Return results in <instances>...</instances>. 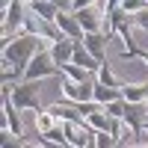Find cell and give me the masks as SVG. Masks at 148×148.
<instances>
[{
    "mask_svg": "<svg viewBox=\"0 0 148 148\" xmlns=\"http://www.w3.org/2000/svg\"><path fill=\"white\" fill-rule=\"evenodd\" d=\"M47 47H51V39H47V36H39V33H18V36H12V39H3V45H0L3 68H12L24 80V71H27L30 59L39 51H47Z\"/></svg>",
    "mask_w": 148,
    "mask_h": 148,
    "instance_id": "cell-1",
    "label": "cell"
},
{
    "mask_svg": "<svg viewBox=\"0 0 148 148\" xmlns=\"http://www.w3.org/2000/svg\"><path fill=\"white\" fill-rule=\"evenodd\" d=\"M42 80H18L12 83V104L18 110H42Z\"/></svg>",
    "mask_w": 148,
    "mask_h": 148,
    "instance_id": "cell-2",
    "label": "cell"
},
{
    "mask_svg": "<svg viewBox=\"0 0 148 148\" xmlns=\"http://www.w3.org/2000/svg\"><path fill=\"white\" fill-rule=\"evenodd\" d=\"M27 0H12V3L3 9V39H12L24 30V21H27Z\"/></svg>",
    "mask_w": 148,
    "mask_h": 148,
    "instance_id": "cell-3",
    "label": "cell"
},
{
    "mask_svg": "<svg viewBox=\"0 0 148 148\" xmlns=\"http://www.w3.org/2000/svg\"><path fill=\"white\" fill-rule=\"evenodd\" d=\"M56 74H62V71H59V65L53 62L51 51H39L30 59L27 71H24V80H45V77H56Z\"/></svg>",
    "mask_w": 148,
    "mask_h": 148,
    "instance_id": "cell-4",
    "label": "cell"
},
{
    "mask_svg": "<svg viewBox=\"0 0 148 148\" xmlns=\"http://www.w3.org/2000/svg\"><path fill=\"white\" fill-rule=\"evenodd\" d=\"M59 86H62V98L71 104H80V101H95V80L89 83H77L65 77V74H59Z\"/></svg>",
    "mask_w": 148,
    "mask_h": 148,
    "instance_id": "cell-5",
    "label": "cell"
},
{
    "mask_svg": "<svg viewBox=\"0 0 148 148\" xmlns=\"http://www.w3.org/2000/svg\"><path fill=\"white\" fill-rule=\"evenodd\" d=\"M56 27L62 30V36H68V39H74V42H80L83 36H86L83 24L77 21V15H74L71 9H59V15H56Z\"/></svg>",
    "mask_w": 148,
    "mask_h": 148,
    "instance_id": "cell-6",
    "label": "cell"
},
{
    "mask_svg": "<svg viewBox=\"0 0 148 148\" xmlns=\"http://www.w3.org/2000/svg\"><path fill=\"white\" fill-rule=\"evenodd\" d=\"M107 42H110V36L104 30H98V33H86L83 36V45L92 51L95 59H101V62H107Z\"/></svg>",
    "mask_w": 148,
    "mask_h": 148,
    "instance_id": "cell-7",
    "label": "cell"
},
{
    "mask_svg": "<svg viewBox=\"0 0 148 148\" xmlns=\"http://www.w3.org/2000/svg\"><path fill=\"white\" fill-rule=\"evenodd\" d=\"M71 62H77V65L89 68V71H95V74L101 71V65H104L101 59H95V56H92V51L83 45V39H80V42H74V56H71Z\"/></svg>",
    "mask_w": 148,
    "mask_h": 148,
    "instance_id": "cell-8",
    "label": "cell"
},
{
    "mask_svg": "<svg viewBox=\"0 0 148 148\" xmlns=\"http://www.w3.org/2000/svg\"><path fill=\"white\" fill-rule=\"evenodd\" d=\"M51 56H53V62L56 65H62V62H71V56H74V39H68V36H62V39H56L51 42Z\"/></svg>",
    "mask_w": 148,
    "mask_h": 148,
    "instance_id": "cell-9",
    "label": "cell"
},
{
    "mask_svg": "<svg viewBox=\"0 0 148 148\" xmlns=\"http://www.w3.org/2000/svg\"><path fill=\"white\" fill-rule=\"evenodd\" d=\"M119 98H125V92H121V86H107L101 80H95V101L107 107L110 101H119Z\"/></svg>",
    "mask_w": 148,
    "mask_h": 148,
    "instance_id": "cell-10",
    "label": "cell"
},
{
    "mask_svg": "<svg viewBox=\"0 0 148 148\" xmlns=\"http://www.w3.org/2000/svg\"><path fill=\"white\" fill-rule=\"evenodd\" d=\"M127 104H148V83H121Z\"/></svg>",
    "mask_w": 148,
    "mask_h": 148,
    "instance_id": "cell-11",
    "label": "cell"
},
{
    "mask_svg": "<svg viewBox=\"0 0 148 148\" xmlns=\"http://www.w3.org/2000/svg\"><path fill=\"white\" fill-rule=\"evenodd\" d=\"M86 121H89L95 130H110V127H113V116H110L104 107L95 110V113H89V116H86Z\"/></svg>",
    "mask_w": 148,
    "mask_h": 148,
    "instance_id": "cell-12",
    "label": "cell"
},
{
    "mask_svg": "<svg viewBox=\"0 0 148 148\" xmlns=\"http://www.w3.org/2000/svg\"><path fill=\"white\" fill-rule=\"evenodd\" d=\"M95 145L98 148H113L116 145V136L110 130H95Z\"/></svg>",
    "mask_w": 148,
    "mask_h": 148,
    "instance_id": "cell-13",
    "label": "cell"
},
{
    "mask_svg": "<svg viewBox=\"0 0 148 148\" xmlns=\"http://www.w3.org/2000/svg\"><path fill=\"white\" fill-rule=\"evenodd\" d=\"M98 80L107 83V86H121V80H116V74L110 71V65H107V62L101 65V71H98Z\"/></svg>",
    "mask_w": 148,
    "mask_h": 148,
    "instance_id": "cell-14",
    "label": "cell"
},
{
    "mask_svg": "<svg viewBox=\"0 0 148 148\" xmlns=\"http://www.w3.org/2000/svg\"><path fill=\"white\" fill-rule=\"evenodd\" d=\"M121 9L130 12V15H136V12L148 9V0H121Z\"/></svg>",
    "mask_w": 148,
    "mask_h": 148,
    "instance_id": "cell-15",
    "label": "cell"
},
{
    "mask_svg": "<svg viewBox=\"0 0 148 148\" xmlns=\"http://www.w3.org/2000/svg\"><path fill=\"white\" fill-rule=\"evenodd\" d=\"M133 24H136L139 30H145V36H148V9L136 12V15H133Z\"/></svg>",
    "mask_w": 148,
    "mask_h": 148,
    "instance_id": "cell-16",
    "label": "cell"
},
{
    "mask_svg": "<svg viewBox=\"0 0 148 148\" xmlns=\"http://www.w3.org/2000/svg\"><path fill=\"white\" fill-rule=\"evenodd\" d=\"M9 3H12V0H0V6H3V9H6V6H9Z\"/></svg>",
    "mask_w": 148,
    "mask_h": 148,
    "instance_id": "cell-17",
    "label": "cell"
}]
</instances>
